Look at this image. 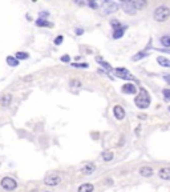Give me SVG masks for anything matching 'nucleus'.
Wrapping results in <instances>:
<instances>
[{
	"label": "nucleus",
	"instance_id": "obj_1",
	"mask_svg": "<svg viewBox=\"0 0 170 192\" xmlns=\"http://www.w3.org/2000/svg\"><path fill=\"white\" fill-rule=\"evenodd\" d=\"M134 103H135V105H137L140 110L148 108V107L150 105V95H149V92L146 91L145 88L141 87L138 95L135 96V99H134Z\"/></svg>",
	"mask_w": 170,
	"mask_h": 192
},
{
	"label": "nucleus",
	"instance_id": "obj_2",
	"mask_svg": "<svg viewBox=\"0 0 170 192\" xmlns=\"http://www.w3.org/2000/svg\"><path fill=\"white\" fill-rule=\"evenodd\" d=\"M153 18H154V20L158 21V23H162V21L167 20L170 18L169 7H166V5H160V7H157L154 9V12H153Z\"/></svg>",
	"mask_w": 170,
	"mask_h": 192
},
{
	"label": "nucleus",
	"instance_id": "obj_3",
	"mask_svg": "<svg viewBox=\"0 0 170 192\" xmlns=\"http://www.w3.org/2000/svg\"><path fill=\"white\" fill-rule=\"evenodd\" d=\"M0 187H2L4 191L12 192L18 188V182L11 176H4V178L0 179Z\"/></svg>",
	"mask_w": 170,
	"mask_h": 192
},
{
	"label": "nucleus",
	"instance_id": "obj_4",
	"mask_svg": "<svg viewBox=\"0 0 170 192\" xmlns=\"http://www.w3.org/2000/svg\"><path fill=\"white\" fill-rule=\"evenodd\" d=\"M118 8H120V4L116 3V2H104L103 4H101V14H103L104 16L112 15V14L117 12Z\"/></svg>",
	"mask_w": 170,
	"mask_h": 192
},
{
	"label": "nucleus",
	"instance_id": "obj_5",
	"mask_svg": "<svg viewBox=\"0 0 170 192\" xmlns=\"http://www.w3.org/2000/svg\"><path fill=\"white\" fill-rule=\"evenodd\" d=\"M61 182H63V178L57 173L48 175V176L44 179V184L47 185V187H57V185L61 184Z\"/></svg>",
	"mask_w": 170,
	"mask_h": 192
},
{
	"label": "nucleus",
	"instance_id": "obj_6",
	"mask_svg": "<svg viewBox=\"0 0 170 192\" xmlns=\"http://www.w3.org/2000/svg\"><path fill=\"white\" fill-rule=\"evenodd\" d=\"M120 5H121L122 11H124V12H125L126 15H135V14H137V9H135V7H134L133 0H128V2H122Z\"/></svg>",
	"mask_w": 170,
	"mask_h": 192
},
{
	"label": "nucleus",
	"instance_id": "obj_7",
	"mask_svg": "<svg viewBox=\"0 0 170 192\" xmlns=\"http://www.w3.org/2000/svg\"><path fill=\"white\" fill-rule=\"evenodd\" d=\"M114 73H116L117 77L124 79V80H134V76L126 68H122V67H118V68H116Z\"/></svg>",
	"mask_w": 170,
	"mask_h": 192
},
{
	"label": "nucleus",
	"instance_id": "obj_8",
	"mask_svg": "<svg viewBox=\"0 0 170 192\" xmlns=\"http://www.w3.org/2000/svg\"><path fill=\"white\" fill-rule=\"evenodd\" d=\"M96 168H97V167H96L94 163L88 161V163H85V164L80 168V172H81L82 175H85V176H90V175H93V173H94Z\"/></svg>",
	"mask_w": 170,
	"mask_h": 192
},
{
	"label": "nucleus",
	"instance_id": "obj_9",
	"mask_svg": "<svg viewBox=\"0 0 170 192\" xmlns=\"http://www.w3.org/2000/svg\"><path fill=\"white\" fill-rule=\"evenodd\" d=\"M12 100H13V95L12 93H4L2 98H0V105L3 108H8L12 104Z\"/></svg>",
	"mask_w": 170,
	"mask_h": 192
},
{
	"label": "nucleus",
	"instance_id": "obj_10",
	"mask_svg": "<svg viewBox=\"0 0 170 192\" xmlns=\"http://www.w3.org/2000/svg\"><path fill=\"white\" fill-rule=\"evenodd\" d=\"M113 115H114V117L117 120H124L125 119V115H126V112H125V110L122 108L121 105H114L113 107Z\"/></svg>",
	"mask_w": 170,
	"mask_h": 192
},
{
	"label": "nucleus",
	"instance_id": "obj_11",
	"mask_svg": "<svg viewBox=\"0 0 170 192\" xmlns=\"http://www.w3.org/2000/svg\"><path fill=\"white\" fill-rule=\"evenodd\" d=\"M121 92L128 93V95H134L135 92H137V87H135L133 83H126L121 87Z\"/></svg>",
	"mask_w": 170,
	"mask_h": 192
},
{
	"label": "nucleus",
	"instance_id": "obj_12",
	"mask_svg": "<svg viewBox=\"0 0 170 192\" xmlns=\"http://www.w3.org/2000/svg\"><path fill=\"white\" fill-rule=\"evenodd\" d=\"M93 191H94V185L92 183H82L77 188V192H93Z\"/></svg>",
	"mask_w": 170,
	"mask_h": 192
},
{
	"label": "nucleus",
	"instance_id": "obj_13",
	"mask_svg": "<svg viewBox=\"0 0 170 192\" xmlns=\"http://www.w3.org/2000/svg\"><path fill=\"white\" fill-rule=\"evenodd\" d=\"M126 28H128L126 25H124L121 28H118V30H114V31H113V33H112V37L113 39H121L124 36V33H125Z\"/></svg>",
	"mask_w": 170,
	"mask_h": 192
},
{
	"label": "nucleus",
	"instance_id": "obj_14",
	"mask_svg": "<svg viewBox=\"0 0 170 192\" xmlns=\"http://www.w3.org/2000/svg\"><path fill=\"white\" fill-rule=\"evenodd\" d=\"M140 175L144 178H150V176H153V168L151 167H141Z\"/></svg>",
	"mask_w": 170,
	"mask_h": 192
},
{
	"label": "nucleus",
	"instance_id": "obj_15",
	"mask_svg": "<svg viewBox=\"0 0 170 192\" xmlns=\"http://www.w3.org/2000/svg\"><path fill=\"white\" fill-rule=\"evenodd\" d=\"M158 176L162 180H170V168H161L160 172H158Z\"/></svg>",
	"mask_w": 170,
	"mask_h": 192
},
{
	"label": "nucleus",
	"instance_id": "obj_16",
	"mask_svg": "<svg viewBox=\"0 0 170 192\" xmlns=\"http://www.w3.org/2000/svg\"><path fill=\"white\" fill-rule=\"evenodd\" d=\"M96 61H97V63H100V65L103 67V68H105L108 72H110L113 68H112V65L108 63V61H105L103 58H100V56H97V58H96Z\"/></svg>",
	"mask_w": 170,
	"mask_h": 192
},
{
	"label": "nucleus",
	"instance_id": "obj_17",
	"mask_svg": "<svg viewBox=\"0 0 170 192\" xmlns=\"http://www.w3.org/2000/svg\"><path fill=\"white\" fill-rule=\"evenodd\" d=\"M5 61H7V64H8L9 67H13V68L20 64V61L16 59L15 56H7V58H5Z\"/></svg>",
	"mask_w": 170,
	"mask_h": 192
},
{
	"label": "nucleus",
	"instance_id": "obj_18",
	"mask_svg": "<svg viewBox=\"0 0 170 192\" xmlns=\"http://www.w3.org/2000/svg\"><path fill=\"white\" fill-rule=\"evenodd\" d=\"M35 24L37 25V27H53V23H50V21H48L47 19H40L39 18L36 21H35Z\"/></svg>",
	"mask_w": 170,
	"mask_h": 192
},
{
	"label": "nucleus",
	"instance_id": "obj_19",
	"mask_svg": "<svg viewBox=\"0 0 170 192\" xmlns=\"http://www.w3.org/2000/svg\"><path fill=\"white\" fill-rule=\"evenodd\" d=\"M101 157H103L104 161H112L113 157H114V154H113L112 151H104L103 154H101Z\"/></svg>",
	"mask_w": 170,
	"mask_h": 192
},
{
	"label": "nucleus",
	"instance_id": "obj_20",
	"mask_svg": "<svg viewBox=\"0 0 170 192\" xmlns=\"http://www.w3.org/2000/svg\"><path fill=\"white\" fill-rule=\"evenodd\" d=\"M15 58L18 59L19 61L20 60H27V59H29V54L24 52V51H18V52L15 54Z\"/></svg>",
	"mask_w": 170,
	"mask_h": 192
},
{
	"label": "nucleus",
	"instance_id": "obj_21",
	"mask_svg": "<svg viewBox=\"0 0 170 192\" xmlns=\"http://www.w3.org/2000/svg\"><path fill=\"white\" fill-rule=\"evenodd\" d=\"M133 3H134V7H135V9H137V11L144 9L146 5H148V3L144 2V0H133Z\"/></svg>",
	"mask_w": 170,
	"mask_h": 192
},
{
	"label": "nucleus",
	"instance_id": "obj_22",
	"mask_svg": "<svg viewBox=\"0 0 170 192\" xmlns=\"http://www.w3.org/2000/svg\"><path fill=\"white\" fill-rule=\"evenodd\" d=\"M157 63L162 65V67H170V60L166 59V58H163V56H158L157 58Z\"/></svg>",
	"mask_w": 170,
	"mask_h": 192
},
{
	"label": "nucleus",
	"instance_id": "obj_23",
	"mask_svg": "<svg viewBox=\"0 0 170 192\" xmlns=\"http://www.w3.org/2000/svg\"><path fill=\"white\" fill-rule=\"evenodd\" d=\"M160 43L162 44L165 48H170V35H165V36H161L160 39Z\"/></svg>",
	"mask_w": 170,
	"mask_h": 192
},
{
	"label": "nucleus",
	"instance_id": "obj_24",
	"mask_svg": "<svg viewBox=\"0 0 170 192\" xmlns=\"http://www.w3.org/2000/svg\"><path fill=\"white\" fill-rule=\"evenodd\" d=\"M110 27L113 28V31H114V30H118V28H121V27H124V25H122V23H121L120 20L112 19V20H110Z\"/></svg>",
	"mask_w": 170,
	"mask_h": 192
},
{
	"label": "nucleus",
	"instance_id": "obj_25",
	"mask_svg": "<svg viewBox=\"0 0 170 192\" xmlns=\"http://www.w3.org/2000/svg\"><path fill=\"white\" fill-rule=\"evenodd\" d=\"M145 56H148V54H146V51H140V52H138L137 55H134V56H133L132 60H133V61H137V60H141L142 58H145Z\"/></svg>",
	"mask_w": 170,
	"mask_h": 192
},
{
	"label": "nucleus",
	"instance_id": "obj_26",
	"mask_svg": "<svg viewBox=\"0 0 170 192\" xmlns=\"http://www.w3.org/2000/svg\"><path fill=\"white\" fill-rule=\"evenodd\" d=\"M71 67L73 68H89V64L88 63H71Z\"/></svg>",
	"mask_w": 170,
	"mask_h": 192
},
{
	"label": "nucleus",
	"instance_id": "obj_27",
	"mask_svg": "<svg viewBox=\"0 0 170 192\" xmlns=\"http://www.w3.org/2000/svg\"><path fill=\"white\" fill-rule=\"evenodd\" d=\"M69 86L73 87V88H80L82 86V83L80 80H77V79H72V80L69 82Z\"/></svg>",
	"mask_w": 170,
	"mask_h": 192
},
{
	"label": "nucleus",
	"instance_id": "obj_28",
	"mask_svg": "<svg viewBox=\"0 0 170 192\" xmlns=\"http://www.w3.org/2000/svg\"><path fill=\"white\" fill-rule=\"evenodd\" d=\"M64 42V36L63 35H59V36H56L55 37V40H53V43H55V46H60L61 43Z\"/></svg>",
	"mask_w": 170,
	"mask_h": 192
},
{
	"label": "nucleus",
	"instance_id": "obj_29",
	"mask_svg": "<svg viewBox=\"0 0 170 192\" xmlns=\"http://www.w3.org/2000/svg\"><path fill=\"white\" fill-rule=\"evenodd\" d=\"M87 5H88V7H90L92 9H97V8H98V4L96 3V2H93V0H88V2H87Z\"/></svg>",
	"mask_w": 170,
	"mask_h": 192
},
{
	"label": "nucleus",
	"instance_id": "obj_30",
	"mask_svg": "<svg viewBox=\"0 0 170 192\" xmlns=\"http://www.w3.org/2000/svg\"><path fill=\"white\" fill-rule=\"evenodd\" d=\"M60 60L63 61V63H65V64H71V56H69V55H64V56H61Z\"/></svg>",
	"mask_w": 170,
	"mask_h": 192
},
{
	"label": "nucleus",
	"instance_id": "obj_31",
	"mask_svg": "<svg viewBox=\"0 0 170 192\" xmlns=\"http://www.w3.org/2000/svg\"><path fill=\"white\" fill-rule=\"evenodd\" d=\"M84 32H85L84 28H80V27H78V28H75V33H76L77 36H81V35H84Z\"/></svg>",
	"mask_w": 170,
	"mask_h": 192
},
{
	"label": "nucleus",
	"instance_id": "obj_32",
	"mask_svg": "<svg viewBox=\"0 0 170 192\" xmlns=\"http://www.w3.org/2000/svg\"><path fill=\"white\" fill-rule=\"evenodd\" d=\"M162 93H163V98L166 100H170V89H163Z\"/></svg>",
	"mask_w": 170,
	"mask_h": 192
},
{
	"label": "nucleus",
	"instance_id": "obj_33",
	"mask_svg": "<svg viewBox=\"0 0 170 192\" xmlns=\"http://www.w3.org/2000/svg\"><path fill=\"white\" fill-rule=\"evenodd\" d=\"M48 16H49V12H47V11H45V12H40V14H39V18H40V19H47Z\"/></svg>",
	"mask_w": 170,
	"mask_h": 192
},
{
	"label": "nucleus",
	"instance_id": "obj_34",
	"mask_svg": "<svg viewBox=\"0 0 170 192\" xmlns=\"http://www.w3.org/2000/svg\"><path fill=\"white\" fill-rule=\"evenodd\" d=\"M163 79H165V82L170 86V73H165V75H163Z\"/></svg>",
	"mask_w": 170,
	"mask_h": 192
},
{
	"label": "nucleus",
	"instance_id": "obj_35",
	"mask_svg": "<svg viewBox=\"0 0 170 192\" xmlns=\"http://www.w3.org/2000/svg\"><path fill=\"white\" fill-rule=\"evenodd\" d=\"M104 184H105V185H106V184L110 185V184H113V180H112V179H105V180H104Z\"/></svg>",
	"mask_w": 170,
	"mask_h": 192
},
{
	"label": "nucleus",
	"instance_id": "obj_36",
	"mask_svg": "<svg viewBox=\"0 0 170 192\" xmlns=\"http://www.w3.org/2000/svg\"><path fill=\"white\" fill-rule=\"evenodd\" d=\"M32 79H33V76L31 75V76H27V77H23V79H21V80H23V82H28V80H32Z\"/></svg>",
	"mask_w": 170,
	"mask_h": 192
},
{
	"label": "nucleus",
	"instance_id": "obj_37",
	"mask_svg": "<svg viewBox=\"0 0 170 192\" xmlns=\"http://www.w3.org/2000/svg\"><path fill=\"white\" fill-rule=\"evenodd\" d=\"M169 111H170V107H169Z\"/></svg>",
	"mask_w": 170,
	"mask_h": 192
},
{
	"label": "nucleus",
	"instance_id": "obj_38",
	"mask_svg": "<svg viewBox=\"0 0 170 192\" xmlns=\"http://www.w3.org/2000/svg\"><path fill=\"white\" fill-rule=\"evenodd\" d=\"M47 192H49V191H47Z\"/></svg>",
	"mask_w": 170,
	"mask_h": 192
}]
</instances>
